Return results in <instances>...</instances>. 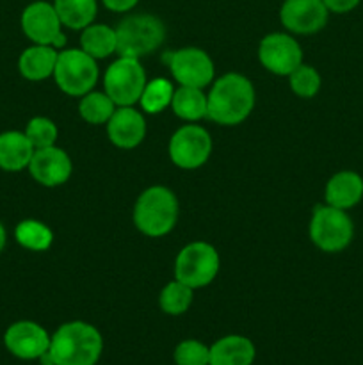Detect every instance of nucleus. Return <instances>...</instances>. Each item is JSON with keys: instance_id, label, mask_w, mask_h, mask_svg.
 Here are the masks:
<instances>
[{"instance_id": "nucleus-27", "label": "nucleus", "mask_w": 363, "mask_h": 365, "mask_svg": "<svg viewBox=\"0 0 363 365\" xmlns=\"http://www.w3.org/2000/svg\"><path fill=\"white\" fill-rule=\"evenodd\" d=\"M173 95H174L173 84H171L167 78L159 77L146 82L144 91H142L139 103H141V109L144 110V113L159 114L162 113L166 107L171 106Z\"/></svg>"}, {"instance_id": "nucleus-5", "label": "nucleus", "mask_w": 363, "mask_h": 365, "mask_svg": "<svg viewBox=\"0 0 363 365\" xmlns=\"http://www.w3.org/2000/svg\"><path fill=\"white\" fill-rule=\"evenodd\" d=\"M354 237V225L347 210L331 205L315 207L310 220V239L324 253H340Z\"/></svg>"}, {"instance_id": "nucleus-26", "label": "nucleus", "mask_w": 363, "mask_h": 365, "mask_svg": "<svg viewBox=\"0 0 363 365\" xmlns=\"http://www.w3.org/2000/svg\"><path fill=\"white\" fill-rule=\"evenodd\" d=\"M192 299H194V289L174 280L162 289L159 296V305L167 316H182L191 309Z\"/></svg>"}, {"instance_id": "nucleus-19", "label": "nucleus", "mask_w": 363, "mask_h": 365, "mask_svg": "<svg viewBox=\"0 0 363 365\" xmlns=\"http://www.w3.org/2000/svg\"><path fill=\"white\" fill-rule=\"evenodd\" d=\"M57 48L48 45H32L18 57V71L31 82H41L52 77L57 63Z\"/></svg>"}, {"instance_id": "nucleus-20", "label": "nucleus", "mask_w": 363, "mask_h": 365, "mask_svg": "<svg viewBox=\"0 0 363 365\" xmlns=\"http://www.w3.org/2000/svg\"><path fill=\"white\" fill-rule=\"evenodd\" d=\"M255 344L244 335H226L210 346L209 365H253Z\"/></svg>"}, {"instance_id": "nucleus-16", "label": "nucleus", "mask_w": 363, "mask_h": 365, "mask_svg": "<svg viewBox=\"0 0 363 365\" xmlns=\"http://www.w3.org/2000/svg\"><path fill=\"white\" fill-rule=\"evenodd\" d=\"M105 125L110 143L121 150L135 148L146 135L144 116L134 107H117Z\"/></svg>"}, {"instance_id": "nucleus-3", "label": "nucleus", "mask_w": 363, "mask_h": 365, "mask_svg": "<svg viewBox=\"0 0 363 365\" xmlns=\"http://www.w3.org/2000/svg\"><path fill=\"white\" fill-rule=\"evenodd\" d=\"M180 203L174 192L164 185L148 187L134 207V225L148 237H164L177 225Z\"/></svg>"}, {"instance_id": "nucleus-23", "label": "nucleus", "mask_w": 363, "mask_h": 365, "mask_svg": "<svg viewBox=\"0 0 363 365\" xmlns=\"http://www.w3.org/2000/svg\"><path fill=\"white\" fill-rule=\"evenodd\" d=\"M63 27L71 31H82L95 21L98 13L96 0H53Z\"/></svg>"}, {"instance_id": "nucleus-21", "label": "nucleus", "mask_w": 363, "mask_h": 365, "mask_svg": "<svg viewBox=\"0 0 363 365\" xmlns=\"http://www.w3.org/2000/svg\"><path fill=\"white\" fill-rule=\"evenodd\" d=\"M171 109L182 120L196 123V121L206 118V113H209V98L203 93V89L180 86V89L174 91L173 100H171Z\"/></svg>"}, {"instance_id": "nucleus-22", "label": "nucleus", "mask_w": 363, "mask_h": 365, "mask_svg": "<svg viewBox=\"0 0 363 365\" xmlns=\"http://www.w3.org/2000/svg\"><path fill=\"white\" fill-rule=\"evenodd\" d=\"M80 48L91 57H95L96 61L105 59L117 48L116 29L105 24L88 25L85 29H82Z\"/></svg>"}, {"instance_id": "nucleus-1", "label": "nucleus", "mask_w": 363, "mask_h": 365, "mask_svg": "<svg viewBox=\"0 0 363 365\" xmlns=\"http://www.w3.org/2000/svg\"><path fill=\"white\" fill-rule=\"evenodd\" d=\"M206 98V118L224 127L242 123L255 109V88L249 78L241 73H226L217 78Z\"/></svg>"}, {"instance_id": "nucleus-11", "label": "nucleus", "mask_w": 363, "mask_h": 365, "mask_svg": "<svg viewBox=\"0 0 363 365\" xmlns=\"http://www.w3.org/2000/svg\"><path fill=\"white\" fill-rule=\"evenodd\" d=\"M258 59L270 73L288 77L299 64H302V48L292 36L273 32L260 41Z\"/></svg>"}, {"instance_id": "nucleus-10", "label": "nucleus", "mask_w": 363, "mask_h": 365, "mask_svg": "<svg viewBox=\"0 0 363 365\" xmlns=\"http://www.w3.org/2000/svg\"><path fill=\"white\" fill-rule=\"evenodd\" d=\"M171 160L182 170H198L212 153V138L199 125H184L169 139L167 146Z\"/></svg>"}, {"instance_id": "nucleus-30", "label": "nucleus", "mask_w": 363, "mask_h": 365, "mask_svg": "<svg viewBox=\"0 0 363 365\" xmlns=\"http://www.w3.org/2000/svg\"><path fill=\"white\" fill-rule=\"evenodd\" d=\"M173 359L177 365H209L210 348L196 339H187L174 348Z\"/></svg>"}, {"instance_id": "nucleus-13", "label": "nucleus", "mask_w": 363, "mask_h": 365, "mask_svg": "<svg viewBox=\"0 0 363 365\" xmlns=\"http://www.w3.org/2000/svg\"><path fill=\"white\" fill-rule=\"evenodd\" d=\"M52 335L34 321H16L4 334V346L20 360H39L50 348Z\"/></svg>"}, {"instance_id": "nucleus-2", "label": "nucleus", "mask_w": 363, "mask_h": 365, "mask_svg": "<svg viewBox=\"0 0 363 365\" xmlns=\"http://www.w3.org/2000/svg\"><path fill=\"white\" fill-rule=\"evenodd\" d=\"M103 351L102 334L84 321L60 324L50 339L53 365H96Z\"/></svg>"}, {"instance_id": "nucleus-15", "label": "nucleus", "mask_w": 363, "mask_h": 365, "mask_svg": "<svg viewBox=\"0 0 363 365\" xmlns=\"http://www.w3.org/2000/svg\"><path fill=\"white\" fill-rule=\"evenodd\" d=\"M28 173L45 187H59L66 184L73 171L70 155L63 148H57L56 145L48 148L34 150L31 164H28Z\"/></svg>"}, {"instance_id": "nucleus-6", "label": "nucleus", "mask_w": 363, "mask_h": 365, "mask_svg": "<svg viewBox=\"0 0 363 365\" xmlns=\"http://www.w3.org/2000/svg\"><path fill=\"white\" fill-rule=\"evenodd\" d=\"M98 64L95 57L82 48H68L59 52L53 70L56 84L68 96H84L93 91L98 82Z\"/></svg>"}, {"instance_id": "nucleus-33", "label": "nucleus", "mask_w": 363, "mask_h": 365, "mask_svg": "<svg viewBox=\"0 0 363 365\" xmlns=\"http://www.w3.org/2000/svg\"><path fill=\"white\" fill-rule=\"evenodd\" d=\"M6 242H7V232H6V227L2 225V221H0V253H2L4 248H6Z\"/></svg>"}, {"instance_id": "nucleus-17", "label": "nucleus", "mask_w": 363, "mask_h": 365, "mask_svg": "<svg viewBox=\"0 0 363 365\" xmlns=\"http://www.w3.org/2000/svg\"><path fill=\"white\" fill-rule=\"evenodd\" d=\"M326 203L337 209L349 210L358 205L363 198V177L356 171L344 170L335 173L324 189Z\"/></svg>"}, {"instance_id": "nucleus-14", "label": "nucleus", "mask_w": 363, "mask_h": 365, "mask_svg": "<svg viewBox=\"0 0 363 365\" xmlns=\"http://www.w3.org/2000/svg\"><path fill=\"white\" fill-rule=\"evenodd\" d=\"M330 11L322 0H285L280 9V20L287 31L308 36L322 31Z\"/></svg>"}, {"instance_id": "nucleus-24", "label": "nucleus", "mask_w": 363, "mask_h": 365, "mask_svg": "<svg viewBox=\"0 0 363 365\" xmlns=\"http://www.w3.org/2000/svg\"><path fill=\"white\" fill-rule=\"evenodd\" d=\"M14 239L28 252H46L53 242V232L43 221L23 220L14 228Z\"/></svg>"}, {"instance_id": "nucleus-4", "label": "nucleus", "mask_w": 363, "mask_h": 365, "mask_svg": "<svg viewBox=\"0 0 363 365\" xmlns=\"http://www.w3.org/2000/svg\"><path fill=\"white\" fill-rule=\"evenodd\" d=\"M116 52L121 57L141 59L162 45L166 27L162 20L153 14H130L116 27Z\"/></svg>"}, {"instance_id": "nucleus-7", "label": "nucleus", "mask_w": 363, "mask_h": 365, "mask_svg": "<svg viewBox=\"0 0 363 365\" xmlns=\"http://www.w3.org/2000/svg\"><path fill=\"white\" fill-rule=\"evenodd\" d=\"M221 259L217 250L205 241H196L180 250L174 260V280L201 289L212 284L219 273Z\"/></svg>"}, {"instance_id": "nucleus-18", "label": "nucleus", "mask_w": 363, "mask_h": 365, "mask_svg": "<svg viewBox=\"0 0 363 365\" xmlns=\"http://www.w3.org/2000/svg\"><path fill=\"white\" fill-rule=\"evenodd\" d=\"M34 155V146L25 132L7 130L0 134V170L18 173L27 170Z\"/></svg>"}, {"instance_id": "nucleus-29", "label": "nucleus", "mask_w": 363, "mask_h": 365, "mask_svg": "<svg viewBox=\"0 0 363 365\" xmlns=\"http://www.w3.org/2000/svg\"><path fill=\"white\" fill-rule=\"evenodd\" d=\"M25 135H27L28 141L32 143L34 150H39L56 145L59 130H57V125L53 123L50 118L36 116L32 118L27 123V127H25Z\"/></svg>"}, {"instance_id": "nucleus-28", "label": "nucleus", "mask_w": 363, "mask_h": 365, "mask_svg": "<svg viewBox=\"0 0 363 365\" xmlns=\"http://www.w3.org/2000/svg\"><path fill=\"white\" fill-rule=\"evenodd\" d=\"M288 84L294 95L299 98H313L320 91L322 78L320 73L310 64H299L290 75H288Z\"/></svg>"}, {"instance_id": "nucleus-9", "label": "nucleus", "mask_w": 363, "mask_h": 365, "mask_svg": "<svg viewBox=\"0 0 363 365\" xmlns=\"http://www.w3.org/2000/svg\"><path fill=\"white\" fill-rule=\"evenodd\" d=\"M23 34L34 45H48L53 48H63L66 45V36L63 34V24L53 4L38 0L28 4L20 18Z\"/></svg>"}, {"instance_id": "nucleus-32", "label": "nucleus", "mask_w": 363, "mask_h": 365, "mask_svg": "<svg viewBox=\"0 0 363 365\" xmlns=\"http://www.w3.org/2000/svg\"><path fill=\"white\" fill-rule=\"evenodd\" d=\"M103 6L114 13H127V11L134 9L139 4V0H102Z\"/></svg>"}, {"instance_id": "nucleus-8", "label": "nucleus", "mask_w": 363, "mask_h": 365, "mask_svg": "<svg viewBox=\"0 0 363 365\" xmlns=\"http://www.w3.org/2000/svg\"><path fill=\"white\" fill-rule=\"evenodd\" d=\"M146 82L148 78L139 59L120 56L107 68L103 88L116 107H134L141 100Z\"/></svg>"}, {"instance_id": "nucleus-12", "label": "nucleus", "mask_w": 363, "mask_h": 365, "mask_svg": "<svg viewBox=\"0 0 363 365\" xmlns=\"http://www.w3.org/2000/svg\"><path fill=\"white\" fill-rule=\"evenodd\" d=\"M169 68L174 81L189 88H206L214 81V61L209 53L196 46H187L171 52Z\"/></svg>"}, {"instance_id": "nucleus-25", "label": "nucleus", "mask_w": 363, "mask_h": 365, "mask_svg": "<svg viewBox=\"0 0 363 365\" xmlns=\"http://www.w3.org/2000/svg\"><path fill=\"white\" fill-rule=\"evenodd\" d=\"M116 109V103L109 98V95L100 91H89L78 103V114L89 125H105Z\"/></svg>"}, {"instance_id": "nucleus-31", "label": "nucleus", "mask_w": 363, "mask_h": 365, "mask_svg": "<svg viewBox=\"0 0 363 365\" xmlns=\"http://www.w3.org/2000/svg\"><path fill=\"white\" fill-rule=\"evenodd\" d=\"M322 2L324 6L327 7L330 13L345 14V13H351L352 9H356L362 0H322Z\"/></svg>"}]
</instances>
